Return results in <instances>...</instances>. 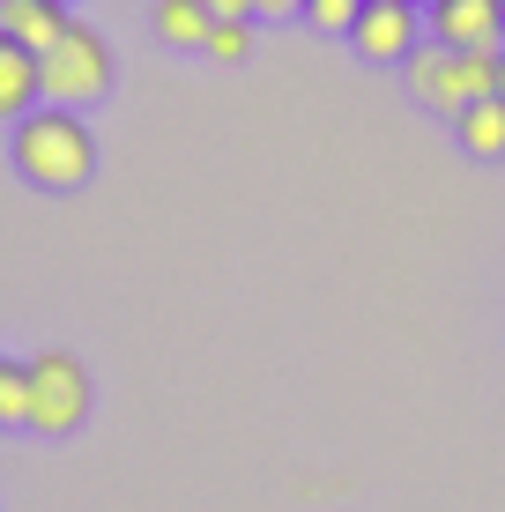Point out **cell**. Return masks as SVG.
<instances>
[{
    "label": "cell",
    "mask_w": 505,
    "mask_h": 512,
    "mask_svg": "<svg viewBox=\"0 0 505 512\" xmlns=\"http://www.w3.org/2000/svg\"><path fill=\"white\" fill-rule=\"evenodd\" d=\"M357 8H364V0H305V23H312V30H327V38H350Z\"/></svg>",
    "instance_id": "7c38bea8"
},
{
    "label": "cell",
    "mask_w": 505,
    "mask_h": 512,
    "mask_svg": "<svg viewBox=\"0 0 505 512\" xmlns=\"http://www.w3.org/2000/svg\"><path fill=\"white\" fill-rule=\"evenodd\" d=\"M454 134H461V149H468V156L498 164V156H505V90L476 97V104H461V112H454Z\"/></svg>",
    "instance_id": "52a82bcc"
},
{
    "label": "cell",
    "mask_w": 505,
    "mask_h": 512,
    "mask_svg": "<svg viewBox=\"0 0 505 512\" xmlns=\"http://www.w3.org/2000/svg\"><path fill=\"white\" fill-rule=\"evenodd\" d=\"M253 15H305V0H253Z\"/></svg>",
    "instance_id": "4fadbf2b"
},
{
    "label": "cell",
    "mask_w": 505,
    "mask_h": 512,
    "mask_svg": "<svg viewBox=\"0 0 505 512\" xmlns=\"http://www.w3.org/2000/svg\"><path fill=\"white\" fill-rule=\"evenodd\" d=\"M67 23H75V15H67V0H0V30H8V38H23L30 52H45Z\"/></svg>",
    "instance_id": "ba28073f"
},
{
    "label": "cell",
    "mask_w": 505,
    "mask_h": 512,
    "mask_svg": "<svg viewBox=\"0 0 505 512\" xmlns=\"http://www.w3.org/2000/svg\"><path fill=\"white\" fill-rule=\"evenodd\" d=\"M216 15H253V0H208Z\"/></svg>",
    "instance_id": "5bb4252c"
},
{
    "label": "cell",
    "mask_w": 505,
    "mask_h": 512,
    "mask_svg": "<svg viewBox=\"0 0 505 512\" xmlns=\"http://www.w3.org/2000/svg\"><path fill=\"white\" fill-rule=\"evenodd\" d=\"M38 75H45V104H97L112 97V45H104V30L90 23H67L60 38L38 52Z\"/></svg>",
    "instance_id": "7a4b0ae2"
},
{
    "label": "cell",
    "mask_w": 505,
    "mask_h": 512,
    "mask_svg": "<svg viewBox=\"0 0 505 512\" xmlns=\"http://www.w3.org/2000/svg\"><path fill=\"white\" fill-rule=\"evenodd\" d=\"M498 90H505V82H498Z\"/></svg>",
    "instance_id": "2e32d148"
},
{
    "label": "cell",
    "mask_w": 505,
    "mask_h": 512,
    "mask_svg": "<svg viewBox=\"0 0 505 512\" xmlns=\"http://www.w3.org/2000/svg\"><path fill=\"white\" fill-rule=\"evenodd\" d=\"M8 156L38 193H82L97 179V134L82 127L75 104H30V112L15 119Z\"/></svg>",
    "instance_id": "6da1fadb"
},
{
    "label": "cell",
    "mask_w": 505,
    "mask_h": 512,
    "mask_svg": "<svg viewBox=\"0 0 505 512\" xmlns=\"http://www.w3.org/2000/svg\"><path fill=\"white\" fill-rule=\"evenodd\" d=\"M208 30H216V8H208V0H156V38H164V45L201 52Z\"/></svg>",
    "instance_id": "9c48e42d"
},
{
    "label": "cell",
    "mask_w": 505,
    "mask_h": 512,
    "mask_svg": "<svg viewBox=\"0 0 505 512\" xmlns=\"http://www.w3.org/2000/svg\"><path fill=\"white\" fill-rule=\"evenodd\" d=\"M424 30L454 52H505V0H431Z\"/></svg>",
    "instance_id": "5b68a950"
},
{
    "label": "cell",
    "mask_w": 505,
    "mask_h": 512,
    "mask_svg": "<svg viewBox=\"0 0 505 512\" xmlns=\"http://www.w3.org/2000/svg\"><path fill=\"white\" fill-rule=\"evenodd\" d=\"M90 423V372L67 349H38L30 357V431L38 438H67Z\"/></svg>",
    "instance_id": "3957f363"
},
{
    "label": "cell",
    "mask_w": 505,
    "mask_h": 512,
    "mask_svg": "<svg viewBox=\"0 0 505 512\" xmlns=\"http://www.w3.org/2000/svg\"><path fill=\"white\" fill-rule=\"evenodd\" d=\"M30 104H45V75H38V52H30L23 38H8L0 30V119H23Z\"/></svg>",
    "instance_id": "8992f818"
},
{
    "label": "cell",
    "mask_w": 505,
    "mask_h": 512,
    "mask_svg": "<svg viewBox=\"0 0 505 512\" xmlns=\"http://www.w3.org/2000/svg\"><path fill=\"white\" fill-rule=\"evenodd\" d=\"M424 8H431V0H424Z\"/></svg>",
    "instance_id": "9a60e30c"
},
{
    "label": "cell",
    "mask_w": 505,
    "mask_h": 512,
    "mask_svg": "<svg viewBox=\"0 0 505 512\" xmlns=\"http://www.w3.org/2000/svg\"><path fill=\"white\" fill-rule=\"evenodd\" d=\"M0 431H30V364H0Z\"/></svg>",
    "instance_id": "30bf717a"
},
{
    "label": "cell",
    "mask_w": 505,
    "mask_h": 512,
    "mask_svg": "<svg viewBox=\"0 0 505 512\" xmlns=\"http://www.w3.org/2000/svg\"><path fill=\"white\" fill-rule=\"evenodd\" d=\"M424 0H364L350 23V52L364 67H402L416 45H424Z\"/></svg>",
    "instance_id": "277c9868"
},
{
    "label": "cell",
    "mask_w": 505,
    "mask_h": 512,
    "mask_svg": "<svg viewBox=\"0 0 505 512\" xmlns=\"http://www.w3.org/2000/svg\"><path fill=\"white\" fill-rule=\"evenodd\" d=\"M208 60H223V67H238L253 52V15H216V30H208Z\"/></svg>",
    "instance_id": "8fae6325"
}]
</instances>
